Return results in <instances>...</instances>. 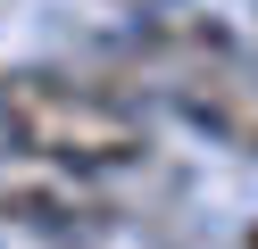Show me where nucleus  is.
Masks as SVG:
<instances>
[{"label":"nucleus","instance_id":"nucleus-3","mask_svg":"<svg viewBox=\"0 0 258 249\" xmlns=\"http://www.w3.org/2000/svg\"><path fill=\"white\" fill-rule=\"evenodd\" d=\"M175 108H183L208 141L258 158V66H233V58H200V66H183Z\"/></svg>","mask_w":258,"mask_h":249},{"label":"nucleus","instance_id":"nucleus-2","mask_svg":"<svg viewBox=\"0 0 258 249\" xmlns=\"http://www.w3.org/2000/svg\"><path fill=\"white\" fill-rule=\"evenodd\" d=\"M0 216L9 224H25V232H100L108 216V191H100V175H84V166H58V158H42V149H0Z\"/></svg>","mask_w":258,"mask_h":249},{"label":"nucleus","instance_id":"nucleus-1","mask_svg":"<svg viewBox=\"0 0 258 249\" xmlns=\"http://www.w3.org/2000/svg\"><path fill=\"white\" fill-rule=\"evenodd\" d=\"M0 133L58 166H84V175H125L150 158V116L125 92L84 83L67 66H9L0 75Z\"/></svg>","mask_w":258,"mask_h":249},{"label":"nucleus","instance_id":"nucleus-4","mask_svg":"<svg viewBox=\"0 0 258 249\" xmlns=\"http://www.w3.org/2000/svg\"><path fill=\"white\" fill-rule=\"evenodd\" d=\"M250 249H258V224H250Z\"/></svg>","mask_w":258,"mask_h":249}]
</instances>
